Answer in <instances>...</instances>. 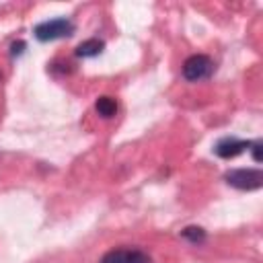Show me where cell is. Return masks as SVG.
<instances>
[{"mask_svg": "<svg viewBox=\"0 0 263 263\" xmlns=\"http://www.w3.org/2000/svg\"><path fill=\"white\" fill-rule=\"evenodd\" d=\"M35 37L39 41H55V39H62V37H68L74 33V23L70 18H51V21H43L35 27Z\"/></svg>", "mask_w": 263, "mask_h": 263, "instance_id": "obj_1", "label": "cell"}, {"mask_svg": "<svg viewBox=\"0 0 263 263\" xmlns=\"http://www.w3.org/2000/svg\"><path fill=\"white\" fill-rule=\"evenodd\" d=\"M214 72V62L205 53H193L183 62V78L189 82H199L210 78Z\"/></svg>", "mask_w": 263, "mask_h": 263, "instance_id": "obj_2", "label": "cell"}, {"mask_svg": "<svg viewBox=\"0 0 263 263\" xmlns=\"http://www.w3.org/2000/svg\"><path fill=\"white\" fill-rule=\"evenodd\" d=\"M226 183L240 189V191H255L263 185V173L261 168H232L224 175Z\"/></svg>", "mask_w": 263, "mask_h": 263, "instance_id": "obj_3", "label": "cell"}, {"mask_svg": "<svg viewBox=\"0 0 263 263\" xmlns=\"http://www.w3.org/2000/svg\"><path fill=\"white\" fill-rule=\"evenodd\" d=\"M101 263H152L150 255L136 247L111 249L101 257Z\"/></svg>", "mask_w": 263, "mask_h": 263, "instance_id": "obj_4", "label": "cell"}, {"mask_svg": "<svg viewBox=\"0 0 263 263\" xmlns=\"http://www.w3.org/2000/svg\"><path fill=\"white\" fill-rule=\"evenodd\" d=\"M251 144H253V142H249V140H238V138L230 136V138H222V140L214 146V152H216L220 158H234V156H238L240 152L249 150Z\"/></svg>", "mask_w": 263, "mask_h": 263, "instance_id": "obj_5", "label": "cell"}, {"mask_svg": "<svg viewBox=\"0 0 263 263\" xmlns=\"http://www.w3.org/2000/svg\"><path fill=\"white\" fill-rule=\"evenodd\" d=\"M103 47H105V43L101 41V39H86V41H82L78 47H76V55L78 58H95V55H99L101 51H103Z\"/></svg>", "mask_w": 263, "mask_h": 263, "instance_id": "obj_6", "label": "cell"}, {"mask_svg": "<svg viewBox=\"0 0 263 263\" xmlns=\"http://www.w3.org/2000/svg\"><path fill=\"white\" fill-rule=\"evenodd\" d=\"M95 109H97V113L101 117L111 119V117L117 115V101L113 97H99L97 103H95Z\"/></svg>", "mask_w": 263, "mask_h": 263, "instance_id": "obj_7", "label": "cell"}, {"mask_svg": "<svg viewBox=\"0 0 263 263\" xmlns=\"http://www.w3.org/2000/svg\"><path fill=\"white\" fill-rule=\"evenodd\" d=\"M181 236L185 240H189L191 245H201L205 240V230L199 228V226H187V228L181 230Z\"/></svg>", "mask_w": 263, "mask_h": 263, "instance_id": "obj_8", "label": "cell"}, {"mask_svg": "<svg viewBox=\"0 0 263 263\" xmlns=\"http://www.w3.org/2000/svg\"><path fill=\"white\" fill-rule=\"evenodd\" d=\"M249 150L253 152V158H255V162H259V160H261V156H259V150H261V142H253Z\"/></svg>", "mask_w": 263, "mask_h": 263, "instance_id": "obj_9", "label": "cell"}, {"mask_svg": "<svg viewBox=\"0 0 263 263\" xmlns=\"http://www.w3.org/2000/svg\"><path fill=\"white\" fill-rule=\"evenodd\" d=\"M23 47H25V43H23V41H18V43H12V55L21 53V51H23Z\"/></svg>", "mask_w": 263, "mask_h": 263, "instance_id": "obj_10", "label": "cell"}]
</instances>
